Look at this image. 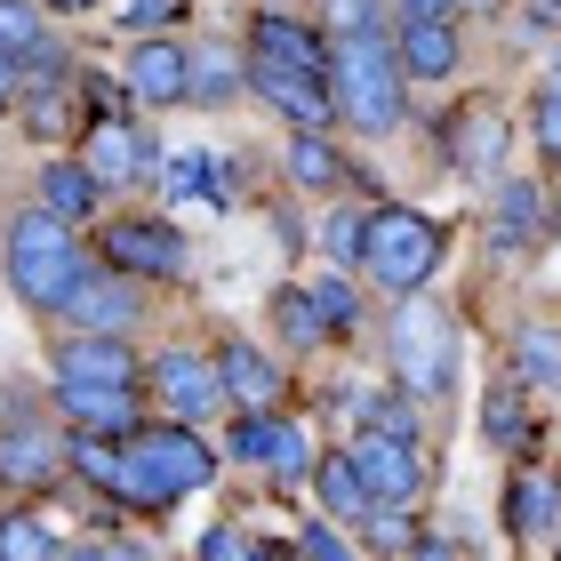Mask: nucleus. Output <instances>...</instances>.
<instances>
[{
  "label": "nucleus",
  "instance_id": "nucleus-1",
  "mask_svg": "<svg viewBox=\"0 0 561 561\" xmlns=\"http://www.w3.org/2000/svg\"><path fill=\"white\" fill-rule=\"evenodd\" d=\"M329 105H337V121H353L362 137H386L401 129V57L386 33H337L329 41Z\"/></svg>",
  "mask_w": 561,
  "mask_h": 561
},
{
  "label": "nucleus",
  "instance_id": "nucleus-2",
  "mask_svg": "<svg viewBox=\"0 0 561 561\" xmlns=\"http://www.w3.org/2000/svg\"><path fill=\"white\" fill-rule=\"evenodd\" d=\"M0 265H9V289L33 305V313H57V305L81 289V273H89V249L72 241V225L65 217H48V209H24L9 217V241H0Z\"/></svg>",
  "mask_w": 561,
  "mask_h": 561
},
{
  "label": "nucleus",
  "instance_id": "nucleus-3",
  "mask_svg": "<svg viewBox=\"0 0 561 561\" xmlns=\"http://www.w3.org/2000/svg\"><path fill=\"white\" fill-rule=\"evenodd\" d=\"M386 353H393V386L410 401H442L457 386V313L433 305L425 289H410V305H393Z\"/></svg>",
  "mask_w": 561,
  "mask_h": 561
},
{
  "label": "nucleus",
  "instance_id": "nucleus-4",
  "mask_svg": "<svg viewBox=\"0 0 561 561\" xmlns=\"http://www.w3.org/2000/svg\"><path fill=\"white\" fill-rule=\"evenodd\" d=\"M442 225H433L425 209H401V201H386V209H369L362 225V273L386 280V289H425L433 273H442Z\"/></svg>",
  "mask_w": 561,
  "mask_h": 561
},
{
  "label": "nucleus",
  "instance_id": "nucleus-5",
  "mask_svg": "<svg viewBox=\"0 0 561 561\" xmlns=\"http://www.w3.org/2000/svg\"><path fill=\"white\" fill-rule=\"evenodd\" d=\"M121 449L145 466V481H152L169 505H176V497H201V490L217 481V449L201 442V433H185V417H176V425H137Z\"/></svg>",
  "mask_w": 561,
  "mask_h": 561
},
{
  "label": "nucleus",
  "instance_id": "nucleus-6",
  "mask_svg": "<svg viewBox=\"0 0 561 561\" xmlns=\"http://www.w3.org/2000/svg\"><path fill=\"white\" fill-rule=\"evenodd\" d=\"M105 265L129 280H176L185 273V233L169 217H121L105 225Z\"/></svg>",
  "mask_w": 561,
  "mask_h": 561
},
{
  "label": "nucleus",
  "instance_id": "nucleus-7",
  "mask_svg": "<svg viewBox=\"0 0 561 561\" xmlns=\"http://www.w3.org/2000/svg\"><path fill=\"white\" fill-rule=\"evenodd\" d=\"M145 386H152V401H161L169 417H209L217 401H225V386H217V362L209 353H185V345H169L161 362H145Z\"/></svg>",
  "mask_w": 561,
  "mask_h": 561
},
{
  "label": "nucleus",
  "instance_id": "nucleus-8",
  "mask_svg": "<svg viewBox=\"0 0 561 561\" xmlns=\"http://www.w3.org/2000/svg\"><path fill=\"white\" fill-rule=\"evenodd\" d=\"M57 313L72 321V329H89V337H129L137 329V313H145V297H137V280L129 273H81V289H72Z\"/></svg>",
  "mask_w": 561,
  "mask_h": 561
},
{
  "label": "nucleus",
  "instance_id": "nucleus-9",
  "mask_svg": "<svg viewBox=\"0 0 561 561\" xmlns=\"http://www.w3.org/2000/svg\"><path fill=\"white\" fill-rule=\"evenodd\" d=\"M65 473H72V457H65V433H41V425H0V481H9L16 497H41V490H57Z\"/></svg>",
  "mask_w": 561,
  "mask_h": 561
},
{
  "label": "nucleus",
  "instance_id": "nucleus-10",
  "mask_svg": "<svg viewBox=\"0 0 561 561\" xmlns=\"http://www.w3.org/2000/svg\"><path fill=\"white\" fill-rule=\"evenodd\" d=\"M81 169L96 185H145L152 145H145V129L129 113H105V121H89V137H81Z\"/></svg>",
  "mask_w": 561,
  "mask_h": 561
},
{
  "label": "nucleus",
  "instance_id": "nucleus-11",
  "mask_svg": "<svg viewBox=\"0 0 561 561\" xmlns=\"http://www.w3.org/2000/svg\"><path fill=\"white\" fill-rule=\"evenodd\" d=\"M249 89H257L265 105L289 121V129H329V121H337V105H329V81H321V72H289V65L249 57Z\"/></svg>",
  "mask_w": 561,
  "mask_h": 561
},
{
  "label": "nucleus",
  "instance_id": "nucleus-12",
  "mask_svg": "<svg viewBox=\"0 0 561 561\" xmlns=\"http://www.w3.org/2000/svg\"><path fill=\"white\" fill-rule=\"evenodd\" d=\"M57 386H145V362L129 353V337H89V329H72L57 345Z\"/></svg>",
  "mask_w": 561,
  "mask_h": 561
},
{
  "label": "nucleus",
  "instance_id": "nucleus-13",
  "mask_svg": "<svg viewBox=\"0 0 561 561\" xmlns=\"http://www.w3.org/2000/svg\"><path fill=\"white\" fill-rule=\"evenodd\" d=\"M353 466H362L377 505H417L425 497V457L410 442H377V433H353Z\"/></svg>",
  "mask_w": 561,
  "mask_h": 561
},
{
  "label": "nucleus",
  "instance_id": "nucleus-14",
  "mask_svg": "<svg viewBox=\"0 0 561 561\" xmlns=\"http://www.w3.org/2000/svg\"><path fill=\"white\" fill-rule=\"evenodd\" d=\"M217 386H225L233 410H280L289 369H273V353H257L249 337H225V345H217Z\"/></svg>",
  "mask_w": 561,
  "mask_h": 561
},
{
  "label": "nucleus",
  "instance_id": "nucleus-15",
  "mask_svg": "<svg viewBox=\"0 0 561 561\" xmlns=\"http://www.w3.org/2000/svg\"><path fill=\"white\" fill-rule=\"evenodd\" d=\"M546 241V193L529 185V176H497L490 193V249L497 257H522V249Z\"/></svg>",
  "mask_w": 561,
  "mask_h": 561
},
{
  "label": "nucleus",
  "instance_id": "nucleus-16",
  "mask_svg": "<svg viewBox=\"0 0 561 561\" xmlns=\"http://www.w3.org/2000/svg\"><path fill=\"white\" fill-rule=\"evenodd\" d=\"M57 410L81 433H105V442H129V433L145 425L137 386H57Z\"/></svg>",
  "mask_w": 561,
  "mask_h": 561
},
{
  "label": "nucleus",
  "instance_id": "nucleus-17",
  "mask_svg": "<svg viewBox=\"0 0 561 561\" xmlns=\"http://www.w3.org/2000/svg\"><path fill=\"white\" fill-rule=\"evenodd\" d=\"M305 490H313L321 522H337V529H362V514L377 505V497H369V481H362V466H353V449H329V457H313Z\"/></svg>",
  "mask_w": 561,
  "mask_h": 561
},
{
  "label": "nucleus",
  "instance_id": "nucleus-18",
  "mask_svg": "<svg viewBox=\"0 0 561 561\" xmlns=\"http://www.w3.org/2000/svg\"><path fill=\"white\" fill-rule=\"evenodd\" d=\"M129 89L145 96V105H185V96H193L185 41H169V33H145V41L129 48Z\"/></svg>",
  "mask_w": 561,
  "mask_h": 561
},
{
  "label": "nucleus",
  "instance_id": "nucleus-19",
  "mask_svg": "<svg viewBox=\"0 0 561 561\" xmlns=\"http://www.w3.org/2000/svg\"><path fill=\"white\" fill-rule=\"evenodd\" d=\"M249 57L289 65V72H329V33L305 16H257L249 24Z\"/></svg>",
  "mask_w": 561,
  "mask_h": 561
},
{
  "label": "nucleus",
  "instance_id": "nucleus-20",
  "mask_svg": "<svg viewBox=\"0 0 561 561\" xmlns=\"http://www.w3.org/2000/svg\"><path fill=\"white\" fill-rule=\"evenodd\" d=\"M393 57H401V81H449L466 48H457V24L449 16H401Z\"/></svg>",
  "mask_w": 561,
  "mask_h": 561
},
{
  "label": "nucleus",
  "instance_id": "nucleus-21",
  "mask_svg": "<svg viewBox=\"0 0 561 561\" xmlns=\"http://www.w3.org/2000/svg\"><path fill=\"white\" fill-rule=\"evenodd\" d=\"M449 161H457V176H481V185L497 176V161H505V121H497V105H457L449 113Z\"/></svg>",
  "mask_w": 561,
  "mask_h": 561
},
{
  "label": "nucleus",
  "instance_id": "nucleus-22",
  "mask_svg": "<svg viewBox=\"0 0 561 561\" xmlns=\"http://www.w3.org/2000/svg\"><path fill=\"white\" fill-rule=\"evenodd\" d=\"M185 72H193V96H185V105H233V96L249 89V48L193 41V48H185Z\"/></svg>",
  "mask_w": 561,
  "mask_h": 561
},
{
  "label": "nucleus",
  "instance_id": "nucleus-23",
  "mask_svg": "<svg viewBox=\"0 0 561 561\" xmlns=\"http://www.w3.org/2000/svg\"><path fill=\"white\" fill-rule=\"evenodd\" d=\"M41 209L65 217V225H81V217L105 209V185H96L81 161H48V169H41Z\"/></svg>",
  "mask_w": 561,
  "mask_h": 561
},
{
  "label": "nucleus",
  "instance_id": "nucleus-24",
  "mask_svg": "<svg viewBox=\"0 0 561 561\" xmlns=\"http://www.w3.org/2000/svg\"><path fill=\"white\" fill-rule=\"evenodd\" d=\"M481 433H490V442L497 449H529V433H538V425H529V386H522V377H497V386H490V401H481Z\"/></svg>",
  "mask_w": 561,
  "mask_h": 561
},
{
  "label": "nucleus",
  "instance_id": "nucleus-25",
  "mask_svg": "<svg viewBox=\"0 0 561 561\" xmlns=\"http://www.w3.org/2000/svg\"><path fill=\"white\" fill-rule=\"evenodd\" d=\"M289 176H297L305 193H345L353 161H345V152L329 145L321 129H297V137H289Z\"/></svg>",
  "mask_w": 561,
  "mask_h": 561
},
{
  "label": "nucleus",
  "instance_id": "nucleus-26",
  "mask_svg": "<svg viewBox=\"0 0 561 561\" xmlns=\"http://www.w3.org/2000/svg\"><path fill=\"white\" fill-rule=\"evenodd\" d=\"M353 433H377V442H410L417 449V401L410 393H353Z\"/></svg>",
  "mask_w": 561,
  "mask_h": 561
},
{
  "label": "nucleus",
  "instance_id": "nucleus-27",
  "mask_svg": "<svg viewBox=\"0 0 561 561\" xmlns=\"http://www.w3.org/2000/svg\"><path fill=\"white\" fill-rule=\"evenodd\" d=\"M514 377L529 393H561V329H546V321L522 329L514 337Z\"/></svg>",
  "mask_w": 561,
  "mask_h": 561
},
{
  "label": "nucleus",
  "instance_id": "nucleus-28",
  "mask_svg": "<svg viewBox=\"0 0 561 561\" xmlns=\"http://www.w3.org/2000/svg\"><path fill=\"white\" fill-rule=\"evenodd\" d=\"M561 514V490L546 473H514V497H505V522H514V538H546Z\"/></svg>",
  "mask_w": 561,
  "mask_h": 561
},
{
  "label": "nucleus",
  "instance_id": "nucleus-29",
  "mask_svg": "<svg viewBox=\"0 0 561 561\" xmlns=\"http://www.w3.org/2000/svg\"><path fill=\"white\" fill-rule=\"evenodd\" d=\"M273 329H280V345H297V353L329 345V329H321V305H313V289H273Z\"/></svg>",
  "mask_w": 561,
  "mask_h": 561
},
{
  "label": "nucleus",
  "instance_id": "nucleus-30",
  "mask_svg": "<svg viewBox=\"0 0 561 561\" xmlns=\"http://www.w3.org/2000/svg\"><path fill=\"white\" fill-rule=\"evenodd\" d=\"M0 561H57V529H48L33 505H9V514H0Z\"/></svg>",
  "mask_w": 561,
  "mask_h": 561
},
{
  "label": "nucleus",
  "instance_id": "nucleus-31",
  "mask_svg": "<svg viewBox=\"0 0 561 561\" xmlns=\"http://www.w3.org/2000/svg\"><path fill=\"white\" fill-rule=\"evenodd\" d=\"M265 466H273V481H280V490H289V505H297V481L313 473V433L280 417V425H273V449H265Z\"/></svg>",
  "mask_w": 561,
  "mask_h": 561
},
{
  "label": "nucleus",
  "instance_id": "nucleus-32",
  "mask_svg": "<svg viewBox=\"0 0 561 561\" xmlns=\"http://www.w3.org/2000/svg\"><path fill=\"white\" fill-rule=\"evenodd\" d=\"M313 305H321V329H329V337H353V329H362V289H353L345 273L313 280Z\"/></svg>",
  "mask_w": 561,
  "mask_h": 561
},
{
  "label": "nucleus",
  "instance_id": "nucleus-33",
  "mask_svg": "<svg viewBox=\"0 0 561 561\" xmlns=\"http://www.w3.org/2000/svg\"><path fill=\"white\" fill-rule=\"evenodd\" d=\"M321 33H386V0H321Z\"/></svg>",
  "mask_w": 561,
  "mask_h": 561
},
{
  "label": "nucleus",
  "instance_id": "nucleus-34",
  "mask_svg": "<svg viewBox=\"0 0 561 561\" xmlns=\"http://www.w3.org/2000/svg\"><path fill=\"white\" fill-rule=\"evenodd\" d=\"M33 41H48V33H41V9H33V0H0V48L24 57Z\"/></svg>",
  "mask_w": 561,
  "mask_h": 561
},
{
  "label": "nucleus",
  "instance_id": "nucleus-35",
  "mask_svg": "<svg viewBox=\"0 0 561 561\" xmlns=\"http://www.w3.org/2000/svg\"><path fill=\"white\" fill-rule=\"evenodd\" d=\"M273 410H241L233 417V457H241V466H265V449H273Z\"/></svg>",
  "mask_w": 561,
  "mask_h": 561
},
{
  "label": "nucleus",
  "instance_id": "nucleus-36",
  "mask_svg": "<svg viewBox=\"0 0 561 561\" xmlns=\"http://www.w3.org/2000/svg\"><path fill=\"white\" fill-rule=\"evenodd\" d=\"M297 553H305V561H353V546L337 538V522H321V514L297 522Z\"/></svg>",
  "mask_w": 561,
  "mask_h": 561
},
{
  "label": "nucleus",
  "instance_id": "nucleus-37",
  "mask_svg": "<svg viewBox=\"0 0 561 561\" xmlns=\"http://www.w3.org/2000/svg\"><path fill=\"white\" fill-rule=\"evenodd\" d=\"M362 225H369V209H353V201L329 217V257L337 265H362Z\"/></svg>",
  "mask_w": 561,
  "mask_h": 561
},
{
  "label": "nucleus",
  "instance_id": "nucleus-38",
  "mask_svg": "<svg viewBox=\"0 0 561 561\" xmlns=\"http://www.w3.org/2000/svg\"><path fill=\"white\" fill-rule=\"evenodd\" d=\"M538 145H546V161H561V65H553V81L538 89Z\"/></svg>",
  "mask_w": 561,
  "mask_h": 561
},
{
  "label": "nucleus",
  "instance_id": "nucleus-39",
  "mask_svg": "<svg viewBox=\"0 0 561 561\" xmlns=\"http://www.w3.org/2000/svg\"><path fill=\"white\" fill-rule=\"evenodd\" d=\"M176 16H185V0H129V9H121L129 33H161V24H176Z\"/></svg>",
  "mask_w": 561,
  "mask_h": 561
},
{
  "label": "nucleus",
  "instance_id": "nucleus-40",
  "mask_svg": "<svg viewBox=\"0 0 561 561\" xmlns=\"http://www.w3.org/2000/svg\"><path fill=\"white\" fill-rule=\"evenodd\" d=\"M249 546H257V538H249V529H233V522H225V529H209V538H201V561H241Z\"/></svg>",
  "mask_w": 561,
  "mask_h": 561
},
{
  "label": "nucleus",
  "instance_id": "nucleus-41",
  "mask_svg": "<svg viewBox=\"0 0 561 561\" xmlns=\"http://www.w3.org/2000/svg\"><path fill=\"white\" fill-rule=\"evenodd\" d=\"M410 561H473V553L457 546V538H417V546H410Z\"/></svg>",
  "mask_w": 561,
  "mask_h": 561
},
{
  "label": "nucleus",
  "instance_id": "nucleus-42",
  "mask_svg": "<svg viewBox=\"0 0 561 561\" xmlns=\"http://www.w3.org/2000/svg\"><path fill=\"white\" fill-rule=\"evenodd\" d=\"M89 561H152V553L129 546V538H105V546H89Z\"/></svg>",
  "mask_w": 561,
  "mask_h": 561
},
{
  "label": "nucleus",
  "instance_id": "nucleus-43",
  "mask_svg": "<svg viewBox=\"0 0 561 561\" xmlns=\"http://www.w3.org/2000/svg\"><path fill=\"white\" fill-rule=\"evenodd\" d=\"M89 105H96V121H105V113L129 105V96H121V81H89Z\"/></svg>",
  "mask_w": 561,
  "mask_h": 561
},
{
  "label": "nucleus",
  "instance_id": "nucleus-44",
  "mask_svg": "<svg viewBox=\"0 0 561 561\" xmlns=\"http://www.w3.org/2000/svg\"><path fill=\"white\" fill-rule=\"evenodd\" d=\"M457 0H401V16H449Z\"/></svg>",
  "mask_w": 561,
  "mask_h": 561
},
{
  "label": "nucleus",
  "instance_id": "nucleus-45",
  "mask_svg": "<svg viewBox=\"0 0 561 561\" xmlns=\"http://www.w3.org/2000/svg\"><path fill=\"white\" fill-rule=\"evenodd\" d=\"M9 96H16V57L0 48V105H9Z\"/></svg>",
  "mask_w": 561,
  "mask_h": 561
},
{
  "label": "nucleus",
  "instance_id": "nucleus-46",
  "mask_svg": "<svg viewBox=\"0 0 561 561\" xmlns=\"http://www.w3.org/2000/svg\"><path fill=\"white\" fill-rule=\"evenodd\" d=\"M241 561H297V553H289V546H249Z\"/></svg>",
  "mask_w": 561,
  "mask_h": 561
},
{
  "label": "nucleus",
  "instance_id": "nucleus-47",
  "mask_svg": "<svg viewBox=\"0 0 561 561\" xmlns=\"http://www.w3.org/2000/svg\"><path fill=\"white\" fill-rule=\"evenodd\" d=\"M48 9H65V16H81V9H96V0H48Z\"/></svg>",
  "mask_w": 561,
  "mask_h": 561
}]
</instances>
